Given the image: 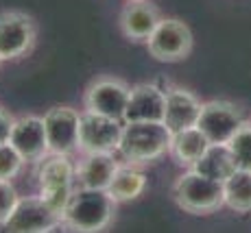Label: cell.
Returning <instances> with one entry per match:
<instances>
[{"label":"cell","instance_id":"cell-1","mask_svg":"<svg viewBox=\"0 0 251 233\" xmlns=\"http://www.w3.org/2000/svg\"><path fill=\"white\" fill-rule=\"evenodd\" d=\"M173 131L166 122H125L118 153L131 163H149L168 153Z\"/></svg>","mask_w":251,"mask_h":233},{"label":"cell","instance_id":"cell-2","mask_svg":"<svg viewBox=\"0 0 251 233\" xmlns=\"http://www.w3.org/2000/svg\"><path fill=\"white\" fill-rule=\"evenodd\" d=\"M116 205L107 190L79 187L61 213V222L76 231H103L112 222Z\"/></svg>","mask_w":251,"mask_h":233},{"label":"cell","instance_id":"cell-3","mask_svg":"<svg viewBox=\"0 0 251 233\" xmlns=\"http://www.w3.org/2000/svg\"><path fill=\"white\" fill-rule=\"evenodd\" d=\"M177 205L190 213H212L225 205V187L221 181L203 177L197 170H188L173 187Z\"/></svg>","mask_w":251,"mask_h":233},{"label":"cell","instance_id":"cell-4","mask_svg":"<svg viewBox=\"0 0 251 233\" xmlns=\"http://www.w3.org/2000/svg\"><path fill=\"white\" fill-rule=\"evenodd\" d=\"M75 181L76 172L68 155H46L40 170V196L59 216L75 194Z\"/></svg>","mask_w":251,"mask_h":233},{"label":"cell","instance_id":"cell-5","mask_svg":"<svg viewBox=\"0 0 251 233\" xmlns=\"http://www.w3.org/2000/svg\"><path fill=\"white\" fill-rule=\"evenodd\" d=\"M149 52L155 57L157 61L164 64H175L190 55L192 50V33L188 24L175 18H162L155 31L147 40Z\"/></svg>","mask_w":251,"mask_h":233},{"label":"cell","instance_id":"cell-6","mask_svg":"<svg viewBox=\"0 0 251 233\" xmlns=\"http://www.w3.org/2000/svg\"><path fill=\"white\" fill-rule=\"evenodd\" d=\"M125 122L85 111L79 122V153H116Z\"/></svg>","mask_w":251,"mask_h":233},{"label":"cell","instance_id":"cell-7","mask_svg":"<svg viewBox=\"0 0 251 233\" xmlns=\"http://www.w3.org/2000/svg\"><path fill=\"white\" fill-rule=\"evenodd\" d=\"M81 114L72 107H52L44 114V129L50 155H70L79 150Z\"/></svg>","mask_w":251,"mask_h":233},{"label":"cell","instance_id":"cell-8","mask_svg":"<svg viewBox=\"0 0 251 233\" xmlns=\"http://www.w3.org/2000/svg\"><path fill=\"white\" fill-rule=\"evenodd\" d=\"M245 124L243 114L236 105L227 100H210L201 107L197 127L205 133L212 144H227L234 133Z\"/></svg>","mask_w":251,"mask_h":233},{"label":"cell","instance_id":"cell-9","mask_svg":"<svg viewBox=\"0 0 251 233\" xmlns=\"http://www.w3.org/2000/svg\"><path fill=\"white\" fill-rule=\"evenodd\" d=\"M131 87L120 79H99L85 92V111L125 122V109Z\"/></svg>","mask_w":251,"mask_h":233},{"label":"cell","instance_id":"cell-10","mask_svg":"<svg viewBox=\"0 0 251 233\" xmlns=\"http://www.w3.org/2000/svg\"><path fill=\"white\" fill-rule=\"evenodd\" d=\"M61 222V216L52 210L42 196L20 198L9 220L4 222L11 233H42L50 231Z\"/></svg>","mask_w":251,"mask_h":233},{"label":"cell","instance_id":"cell-11","mask_svg":"<svg viewBox=\"0 0 251 233\" xmlns=\"http://www.w3.org/2000/svg\"><path fill=\"white\" fill-rule=\"evenodd\" d=\"M35 44V24L20 11L0 13V59H20Z\"/></svg>","mask_w":251,"mask_h":233},{"label":"cell","instance_id":"cell-12","mask_svg":"<svg viewBox=\"0 0 251 233\" xmlns=\"http://www.w3.org/2000/svg\"><path fill=\"white\" fill-rule=\"evenodd\" d=\"M9 142L16 146V150L26 162H40L46 155H50L48 153L44 118H37V116H24V118L16 120Z\"/></svg>","mask_w":251,"mask_h":233},{"label":"cell","instance_id":"cell-13","mask_svg":"<svg viewBox=\"0 0 251 233\" xmlns=\"http://www.w3.org/2000/svg\"><path fill=\"white\" fill-rule=\"evenodd\" d=\"M164 111H166V92L153 83H140L131 87L125 109V122H144V120L164 122Z\"/></svg>","mask_w":251,"mask_h":233},{"label":"cell","instance_id":"cell-14","mask_svg":"<svg viewBox=\"0 0 251 233\" xmlns=\"http://www.w3.org/2000/svg\"><path fill=\"white\" fill-rule=\"evenodd\" d=\"M201 100L192 92L183 87H171L166 92V111H164V122L166 127L177 133V131L197 127V120L201 116Z\"/></svg>","mask_w":251,"mask_h":233},{"label":"cell","instance_id":"cell-15","mask_svg":"<svg viewBox=\"0 0 251 233\" xmlns=\"http://www.w3.org/2000/svg\"><path fill=\"white\" fill-rule=\"evenodd\" d=\"M120 163L114 159V153H88L75 168L79 187L90 190H107Z\"/></svg>","mask_w":251,"mask_h":233},{"label":"cell","instance_id":"cell-16","mask_svg":"<svg viewBox=\"0 0 251 233\" xmlns=\"http://www.w3.org/2000/svg\"><path fill=\"white\" fill-rule=\"evenodd\" d=\"M160 11L151 2L129 0V4L120 13V28L133 42H147L155 26L160 24Z\"/></svg>","mask_w":251,"mask_h":233},{"label":"cell","instance_id":"cell-17","mask_svg":"<svg viewBox=\"0 0 251 233\" xmlns=\"http://www.w3.org/2000/svg\"><path fill=\"white\" fill-rule=\"evenodd\" d=\"M210 144L212 142L205 138V133L199 127H190V129H183V131L173 133L168 153L175 157L177 163L192 168L201 157H203V153L207 150Z\"/></svg>","mask_w":251,"mask_h":233},{"label":"cell","instance_id":"cell-18","mask_svg":"<svg viewBox=\"0 0 251 233\" xmlns=\"http://www.w3.org/2000/svg\"><path fill=\"white\" fill-rule=\"evenodd\" d=\"M192 170H197L203 177L214 179V181L225 183L234 174L236 163H234V157H231V150L227 144H210L203 153V157L192 166Z\"/></svg>","mask_w":251,"mask_h":233},{"label":"cell","instance_id":"cell-19","mask_svg":"<svg viewBox=\"0 0 251 233\" xmlns=\"http://www.w3.org/2000/svg\"><path fill=\"white\" fill-rule=\"evenodd\" d=\"M147 187V177L133 166H118L107 192L116 203H127L138 198Z\"/></svg>","mask_w":251,"mask_h":233},{"label":"cell","instance_id":"cell-20","mask_svg":"<svg viewBox=\"0 0 251 233\" xmlns=\"http://www.w3.org/2000/svg\"><path fill=\"white\" fill-rule=\"evenodd\" d=\"M225 187V205L234 211H251V170L236 168L234 174L223 183Z\"/></svg>","mask_w":251,"mask_h":233},{"label":"cell","instance_id":"cell-21","mask_svg":"<svg viewBox=\"0 0 251 233\" xmlns=\"http://www.w3.org/2000/svg\"><path fill=\"white\" fill-rule=\"evenodd\" d=\"M231 150L236 168L240 170H251V124L245 122L243 127L234 133V138L227 142Z\"/></svg>","mask_w":251,"mask_h":233},{"label":"cell","instance_id":"cell-22","mask_svg":"<svg viewBox=\"0 0 251 233\" xmlns=\"http://www.w3.org/2000/svg\"><path fill=\"white\" fill-rule=\"evenodd\" d=\"M24 162H26V159L18 153L11 142L0 144V179H7V181L16 179L18 174H20Z\"/></svg>","mask_w":251,"mask_h":233},{"label":"cell","instance_id":"cell-23","mask_svg":"<svg viewBox=\"0 0 251 233\" xmlns=\"http://www.w3.org/2000/svg\"><path fill=\"white\" fill-rule=\"evenodd\" d=\"M18 201H20V196H18L16 187L11 186V181L0 179V225H4L9 220V216L16 210Z\"/></svg>","mask_w":251,"mask_h":233},{"label":"cell","instance_id":"cell-24","mask_svg":"<svg viewBox=\"0 0 251 233\" xmlns=\"http://www.w3.org/2000/svg\"><path fill=\"white\" fill-rule=\"evenodd\" d=\"M13 122H16V120L9 116V111H4L2 107H0V144L9 142V138H11Z\"/></svg>","mask_w":251,"mask_h":233},{"label":"cell","instance_id":"cell-25","mask_svg":"<svg viewBox=\"0 0 251 233\" xmlns=\"http://www.w3.org/2000/svg\"><path fill=\"white\" fill-rule=\"evenodd\" d=\"M0 61H2V59H0Z\"/></svg>","mask_w":251,"mask_h":233}]
</instances>
